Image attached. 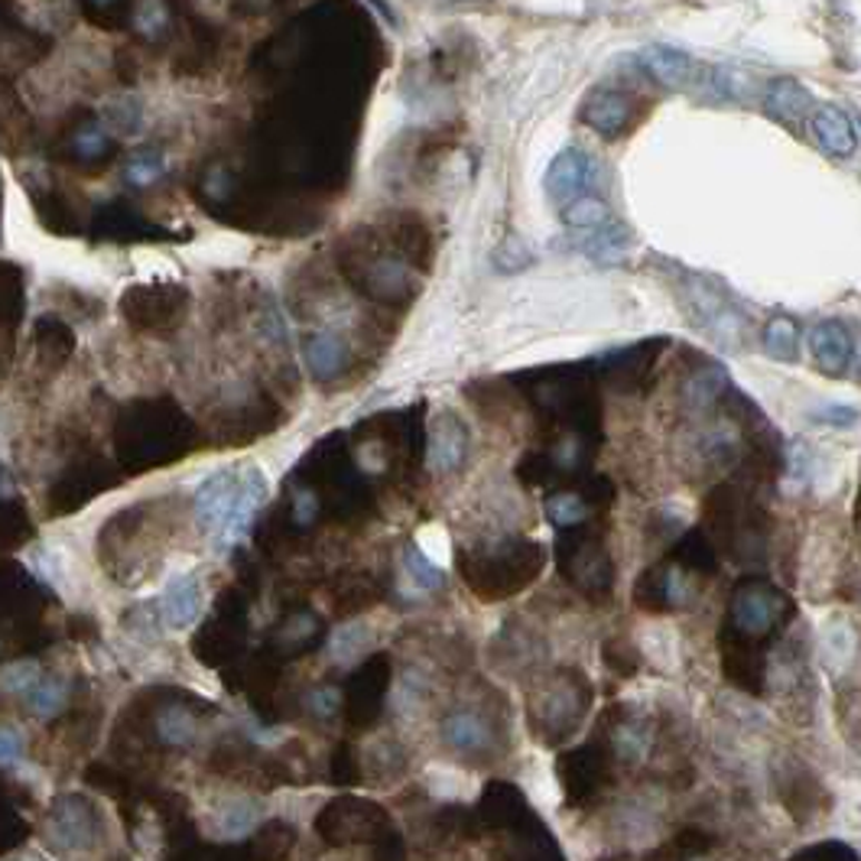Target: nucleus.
<instances>
[{"label":"nucleus","instance_id":"nucleus-1","mask_svg":"<svg viewBox=\"0 0 861 861\" xmlns=\"http://www.w3.org/2000/svg\"><path fill=\"white\" fill-rule=\"evenodd\" d=\"M49 842L62 852H85L98 842V813L81 796H59L49 813Z\"/></svg>","mask_w":861,"mask_h":861},{"label":"nucleus","instance_id":"nucleus-2","mask_svg":"<svg viewBox=\"0 0 861 861\" xmlns=\"http://www.w3.org/2000/svg\"><path fill=\"white\" fill-rule=\"evenodd\" d=\"M267 501V478L257 466H244L241 469V491H237L235 510L232 517L225 520V527L212 537V549L215 552H228L235 549L247 534H251V524H254V513L261 510V505Z\"/></svg>","mask_w":861,"mask_h":861},{"label":"nucleus","instance_id":"nucleus-3","mask_svg":"<svg viewBox=\"0 0 861 861\" xmlns=\"http://www.w3.org/2000/svg\"><path fill=\"white\" fill-rule=\"evenodd\" d=\"M781 608L783 595L767 583H744L732 595V622L742 634H751V637L771 634L781 622Z\"/></svg>","mask_w":861,"mask_h":861},{"label":"nucleus","instance_id":"nucleus-4","mask_svg":"<svg viewBox=\"0 0 861 861\" xmlns=\"http://www.w3.org/2000/svg\"><path fill=\"white\" fill-rule=\"evenodd\" d=\"M237 491H241V471L222 469L212 471L202 485L196 488V498H193V513H196L198 527L208 530V537H215L225 520L232 517L237 501Z\"/></svg>","mask_w":861,"mask_h":861},{"label":"nucleus","instance_id":"nucleus-5","mask_svg":"<svg viewBox=\"0 0 861 861\" xmlns=\"http://www.w3.org/2000/svg\"><path fill=\"white\" fill-rule=\"evenodd\" d=\"M595 183V159L583 147H566L547 169V196L562 208L576 196H586Z\"/></svg>","mask_w":861,"mask_h":861},{"label":"nucleus","instance_id":"nucleus-6","mask_svg":"<svg viewBox=\"0 0 861 861\" xmlns=\"http://www.w3.org/2000/svg\"><path fill=\"white\" fill-rule=\"evenodd\" d=\"M630 95L618 91V88H595L586 98L579 120L586 124L588 130H595L605 140L622 137L630 127Z\"/></svg>","mask_w":861,"mask_h":861},{"label":"nucleus","instance_id":"nucleus-7","mask_svg":"<svg viewBox=\"0 0 861 861\" xmlns=\"http://www.w3.org/2000/svg\"><path fill=\"white\" fill-rule=\"evenodd\" d=\"M810 354L825 378H842L855 358V342L839 319H822L810 332Z\"/></svg>","mask_w":861,"mask_h":861},{"label":"nucleus","instance_id":"nucleus-8","mask_svg":"<svg viewBox=\"0 0 861 861\" xmlns=\"http://www.w3.org/2000/svg\"><path fill=\"white\" fill-rule=\"evenodd\" d=\"M159 618L163 625L173 630H186L198 622L202 615V588L193 573H176L166 579V586L159 591Z\"/></svg>","mask_w":861,"mask_h":861},{"label":"nucleus","instance_id":"nucleus-9","mask_svg":"<svg viewBox=\"0 0 861 861\" xmlns=\"http://www.w3.org/2000/svg\"><path fill=\"white\" fill-rule=\"evenodd\" d=\"M637 62L644 66V72L654 81H661L664 88H689L703 79L699 66L689 52L683 49H669V46H647Z\"/></svg>","mask_w":861,"mask_h":861},{"label":"nucleus","instance_id":"nucleus-10","mask_svg":"<svg viewBox=\"0 0 861 861\" xmlns=\"http://www.w3.org/2000/svg\"><path fill=\"white\" fill-rule=\"evenodd\" d=\"M469 456V430L462 427V420L456 413H442L436 417L430 430V469L439 474L456 471Z\"/></svg>","mask_w":861,"mask_h":861},{"label":"nucleus","instance_id":"nucleus-11","mask_svg":"<svg viewBox=\"0 0 861 861\" xmlns=\"http://www.w3.org/2000/svg\"><path fill=\"white\" fill-rule=\"evenodd\" d=\"M764 111L783 127H800L813 118V95L796 79H774L764 91Z\"/></svg>","mask_w":861,"mask_h":861},{"label":"nucleus","instance_id":"nucleus-12","mask_svg":"<svg viewBox=\"0 0 861 861\" xmlns=\"http://www.w3.org/2000/svg\"><path fill=\"white\" fill-rule=\"evenodd\" d=\"M813 134L820 140V147L832 157H852L859 147V130L855 120L849 118V111H842L839 105H820L813 111Z\"/></svg>","mask_w":861,"mask_h":861},{"label":"nucleus","instance_id":"nucleus-13","mask_svg":"<svg viewBox=\"0 0 861 861\" xmlns=\"http://www.w3.org/2000/svg\"><path fill=\"white\" fill-rule=\"evenodd\" d=\"M442 742L449 744L456 754H488L495 747V732L491 725L478 715V712H452L442 718Z\"/></svg>","mask_w":861,"mask_h":861},{"label":"nucleus","instance_id":"nucleus-14","mask_svg":"<svg viewBox=\"0 0 861 861\" xmlns=\"http://www.w3.org/2000/svg\"><path fill=\"white\" fill-rule=\"evenodd\" d=\"M732 384H728V374H725V368L722 364H703V368H696L689 378H686V384H683V403L693 410V413H705V410H712L725 391H728Z\"/></svg>","mask_w":861,"mask_h":861},{"label":"nucleus","instance_id":"nucleus-15","mask_svg":"<svg viewBox=\"0 0 861 861\" xmlns=\"http://www.w3.org/2000/svg\"><path fill=\"white\" fill-rule=\"evenodd\" d=\"M349 361V345L335 332H315L306 342V364L313 371L315 381H332Z\"/></svg>","mask_w":861,"mask_h":861},{"label":"nucleus","instance_id":"nucleus-16","mask_svg":"<svg viewBox=\"0 0 861 861\" xmlns=\"http://www.w3.org/2000/svg\"><path fill=\"white\" fill-rule=\"evenodd\" d=\"M820 650L822 657H825V664L842 673L845 666H852L855 654H859V634L852 630L849 622L832 618V622H825L820 630Z\"/></svg>","mask_w":861,"mask_h":861},{"label":"nucleus","instance_id":"nucleus-17","mask_svg":"<svg viewBox=\"0 0 861 861\" xmlns=\"http://www.w3.org/2000/svg\"><path fill=\"white\" fill-rule=\"evenodd\" d=\"M761 345H764L767 358H774L781 364H793L800 358V325L790 315L767 319V325L761 332Z\"/></svg>","mask_w":861,"mask_h":861},{"label":"nucleus","instance_id":"nucleus-18","mask_svg":"<svg viewBox=\"0 0 861 861\" xmlns=\"http://www.w3.org/2000/svg\"><path fill=\"white\" fill-rule=\"evenodd\" d=\"M257 822H261V803H254L247 796H235L215 813V832L222 839H244L257 829Z\"/></svg>","mask_w":861,"mask_h":861},{"label":"nucleus","instance_id":"nucleus-19","mask_svg":"<svg viewBox=\"0 0 861 861\" xmlns=\"http://www.w3.org/2000/svg\"><path fill=\"white\" fill-rule=\"evenodd\" d=\"M400 569H403V579H407L410 591H417V595H432V591H439L442 583H446V579H442V569L436 566V559H430L420 547L403 549Z\"/></svg>","mask_w":861,"mask_h":861},{"label":"nucleus","instance_id":"nucleus-20","mask_svg":"<svg viewBox=\"0 0 861 861\" xmlns=\"http://www.w3.org/2000/svg\"><path fill=\"white\" fill-rule=\"evenodd\" d=\"M544 718H547L549 732H556V738H562V732L573 728V725L583 718V703H579V696H576L569 686L556 683L547 696H544Z\"/></svg>","mask_w":861,"mask_h":861},{"label":"nucleus","instance_id":"nucleus-21","mask_svg":"<svg viewBox=\"0 0 861 861\" xmlns=\"http://www.w3.org/2000/svg\"><path fill=\"white\" fill-rule=\"evenodd\" d=\"M157 735L173 747H189L198 738V718L183 705H166L157 715Z\"/></svg>","mask_w":861,"mask_h":861},{"label":"nucleus","instance_id":"nucleus-22","mask_svg":"<svg viewBox=\"0 0 861 861\" xmlns=\"http://www.w3.org/2000/svg\"><path fill=\"white\" fill-rule=\"evenodd\" d=\"M27 705L37 718H56L69 705V683L59 676H42L40 683L27 693Z\"/></svg>","mask_w":861,"mask_h":861},{"label":"nucleus","instance_id":"nucleus-23","mask_svg":"<svg viewBox=\"0 0 861 861\" xmlns=\"http://www.w3.org/2000/svg\"><path fill=\"white\" fill-rule=\"evenodd\" d=\"M562 222L576 232H595L601 225H608V205L598 196H576L573 202L562 205Z\"/></svg>","mask_w":861,"mask_h":861},{"label":"nucleus","instance_id":"nucleus-24","mask_svg":"<svg viewBox=\"0 0 861 861\" xmlns=\"http://www.w3.org/2000/svg\"><path fill=\"white\" fill-rule=\"evenodd\" d=\"M371 640H374V630H371V627L364 625V622H349V625L332 630L329 647H332V657H335L339 664H349V661L361 657V654L371 647Z\"/></svg>","mask_w":861,"mask_h":861},{"label":"nucleus","instance_id":"nucleus-25","mask_svg":"<svg viewBox=\"0 0 861 861\" xmlns=\"http://www.w3.org/2000/svg\"><path fill=\"white\" fill-rule=\"evenodd\" d=\"M588 501L579 491H556L547 498V517L552 527L566 530V527H579L586 520Z\"/></svg>","mask_w":861,"mask_h":861},{"label":"nucleus","instance_id":"nucleus-26","mask_svg":"<svg viewBox=\"0 0 861 861\" xmlns=\"http://www.w3.org/2000/svg\"><path fill=\"white\" fill-rule=\"evenodd\" d=\"M42 676L46 673H42V666L37 661H13V664L0 666V689L27 699V693L40 683Z\"/></svg>","mask_w":861,"mask_h":861},{"label":"nucleus","instance_id":"nucleus-27","mask_svg":"<svg viewBox=\"0 0 861 861\" xmlns=\"http://www.w3.org/2000/svg\"><path fill=\"white\" fill-rule=\"evenodd\" d=\"M627 241H630L627 228H622V225H601V228L591 232V237L583 241V251L591 254V257H598V261H605V257L622 254L627 247Z\"/></svg>","mask_w":861,"mask_h":861},{"label":"nucleus","instance_id":"nucleus-28","mask_svg":"<svg viewBox=\"0 0 861 861\" xmlns=\"http://www.w3.org/2000/svg\"><path fill=\"white\" fill-rule=\"evenodd\" d=\"M166 173V159L163 154H154V150H144V154H134L124 166V176L130 186H150L157 183L159 176Z\"/></svg>","mask_w":861,"mask_h":861},{"label":"nucleus","instance_id":"nucleus-29","mask_svg":"<svg viewBox=\"0 0 861 861\" xmlns=\"http://www.w3.org/2000/svg\"><path fill=\"white\" fill-rule=\"evenodd\" d=\"M530 264H534V251L527 247V241H520L517 235L501 241V247L495 251V271H501V274H520Z\"/></svg>","mask_w":861,"mask_h":861},{"label":"nucleus","instance_id":"nucleus-30","mask_svg":"<svg viewBox=\"0 0 861 861\" xmlns=\"http://www.w3.org/2000/svg\"><path fill=\"white\" fill-rule=\"evenodd\" d=\"M134 23H137V30L144 33V37H159L163 30H166V23H169V10H166V3L163 0H140L137 3V10H134Z\"/></svg>","mask_w":861,"mask_h":861},{"label":"nucleus","instance_id":"nucleus-31","mask_svg":"<svg viewBox=\"0 0 861 861\" xmlns=\"http://www.w3.org/2000/svg\"><path fill=\"white\" fill-rule=\"evenodd\" d=\"M810 420L822 423V427H832V430H852L861 420V413L849 403H825V407L810 413Z\"/></svg>","mask_w":861,"mask_h":861},{"label":"nucleus","instance_id":"nucleus-32","mask_svg":"<svg viewBox=\"0 0 861 861\" xmlns=\"http://www.w3.org/2000/svg\"><path fill=\"white\" fill-rule=\"evenodd\" d=\"M76 150L81 157H98L108 147V127L105 124H85L76 130Z\"/></svg>","mask_w":861,"mask_h":861},{"label":"nucleus","instance_id":"nucleus-33","mask_svg":"<svg viewBox=\"0 0 861 861\" xmlns=\"http://www.w3.org/2000/svg\"><path fill=\"white\" fill-rule=\"evenodd\" d=\"M108 124H111V127H120V130L137 127V124H140V105H137L134 98L111 101V105H108Z\"/></svg>","mask_w":861,"mask_h":861},{"label":"nucleus","instance_id":"nucleus-34","mask_svg":"<svg viewBox=\"0 0 861 861\" xmlns=\"http://www.w3.org/2000/svg\"><path fill=\"white\" fill-rule=\"evenodd\" d=\"M315 513H319V498H315V491H310V488L296 491V498H293V520H296L300 527H310L315 520Z\"/></svg>","mask_w":861,"mask_h":861},{"label":"nucleus","instance_id":"nucleus-35","mask_svg":"<svg viewBox=\"0 0 861 861\" xmlns=\"http://www.w3.org/2000/svg\"><path fill=\"white\" fill-rule=\"evenodd\" d=\"M310 708H313L319 718H329V715H335V708H339V689L335 686H319L310 693Z\"/></svg>","mask_w":861,"mask_h":861},{"label":"nucleus","instance_id":"nucleus-36","mask_svg":"<svg viewBox=\"0 0 861 861\" xmlns=\"http://www.w3.org/2000/svg\"><path fill=\"white\" fill-rule=\"evenodd\" d=\"M23 754V735L17 728H0V764H13Z\"/></svg>","mask_w":861,"mask_h":861},{"label":"nucleus","instance_id":"nucleus-37","mask_svg":"<svg viewBox=\"0 0 861 861\" xmlns=\"http://www.w3.org/2000/svg\"><path fill=\"white\" fill-rule=\"evenodd\" d=\"M313 618L310 615H296V618H290L286 625H283V640H303V637H310L313 634Z\"/></svg>","mask_w":861,"mask_h":861},{"label":"nucleus","instance_id":"nucleus-38","mask_svg":"<svg viewBox=\"0 0 861 861\" xmlns=\"http://www.w3.org/2000/svg\"><path fill=\"white\" fill-rule=\"evenodd\" d=\"M205 189H208V196H215V198L225 196V189H228V183H225V173H222V169H215V173L205 179Z\"/></svg>","mask_w":861,"mask_h":861},{"label":"nucleus","instance_id":"nucleus-39","mask_svg":"<svg viewBox=\"0 0 861 861\" xmlns=\"http://www.w3.org/2000/svg\"><path fill=\"white\" fill-rule=\"evenodd\" d=\"M17 861H46V859H40V855H23V859H17Z\"/></svg>","mask_w":861,"mask_h":861},{"label":"nucleus","instance_id":"nucleus-40","mask_svg":"<svg viewBox=\"0 0 861 861\" xmlns=\"http://www.w3.org/2000/svg\"><path fill=\"white\" fill-rule=\"evenodd\" d=\"M101 3H108V0H101Z\"/></svg>","mask_w":861,"mask_h":861}]
</instances>
